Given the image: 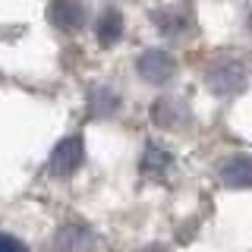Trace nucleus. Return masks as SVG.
Segmentation results:
<instances>
[{
    "mask_svg": "<svg viewBox=\"0 0 252 252\" xmlns=\"http://www.w3.org/2000/svg\"><path fill=\"white\" fill-rule=\"evenodd\" d=\"M246 82H249L246 66L233 57H224V60L211 63L208 73H205V85H208L218 98H233V94H240L246 89Z\"/></svg>",
    "mask_w": 252,
    "mask_h": 252,
    "instance_id": "1",
    "label": "nucleus"
},
{
    "mask_svg": "<svg viewBox=\"0 0 252 252\" xmlns=\"http://www.w3.org/2000/svg\"><path fill=\"white\" fill-rule=\"evenodd\" d=\"M82 158H85L82 136H66V139H60L57 145H54L51 158H47V173L57 177V180H66V177H73V173L79 170Z\"/></svg>",
    "mask_w": 252,
    "mask_h": 252,
    "instance_id": "2",
    "label": "nucleus"
},
{
    "mask_svg": "<svg viewBox=\"0 0 252 252\" xmlns=\"http://www.w3.org/2000/svg\"><path fill=\"white\" fill-rule=\"evenodd\" d=\"M136 73L142 76V82L164 85V82H170V79H173V73H177V60H173L170 51L148 47V51H142V57L136 60Z\"/></svg>",
    "mask_w": 252,
    "mask_h": 252,
    "instance_id": "3",
    "label": "nucleus"
},
{
    "mask_svg": "<svg viewBox=\"0 0 252 252\" xmlns=\"http://www.w3.org/2000/svg\"><path fill=\"white\" fill-rule=\"evenodd\" d=\"M152 22L158 26L161 35L180 38V35H189V32H192L195 16H192V6H189V3H173V6H161V10H155Z\"/></svg>",
    "mask_w": 252,
    "mask_h": 252,
    "instance_id": "4",
    "label": "nucleus"
},
{
    "mask_svg": "<svg viewBox=\"0 0 252 252\" xmlns=\"http://www.w3.org/2000/svg\"><path fill=\"white\" fill-rule=\"evenodd\" d=\"M152 120L161 126V129H186L192 123V107L186 104L183 98H158L152 104Z\"/></svg>",
    "mask_w": 252,
    "mask_h": 252,
    "instance_id": "5",
    "label": "nucleus"
},
{
    "mask_svg": "<svg viewBox=\"0 0 252 252\" xmlns=\"http://www.w3.org/2000/svg\"><path fill=\"white\" fill-rule=\"evenodd\" d=\"M94 243L98 240H94V233L85 224H63L54 233V240L47 243V249L51 252H92Z\"/></svg>",
    "mask_w": 252,
    "mask_h": 252,
    "instance_id": "6",
    "label": "nucleus"
},
{
    "mask_svg": "<svg viewBox=\"0 0 252 252\" xmlns=\"http://www.w3.org/2000/svg\"><path fill=\"white\" fill-rule=\"evenodd\" d=\"M47 19H51V26H57L60 32H73L82 26L85 19V10L79 0H51V6H47Z\"/></svg>",
    "mask_w": 252,
    "mask_h": 252,
    "instance_id": "7",
    "label": "nucleus"
},
{
    "mask_svg": "<svg viewBox=\"0 0 252 252\" xmlns=\"http://www.w3.org/2000/svg\"><path fill=\"white\" fill-rule=\"evenodd\" d=\"M220 183L233 189L252 186V155H233L220 164Z\"/></svg>",
    "mask_w": 252,
    "mask_h": 252,
    "instance_id": "8",
    "label": "nucleus"
},
{
    "mask_svg": "<svg viewBox=\"0 0 252 252\" xmlns=\"http://www.w3.org/2000/svg\"><path fill=\"white\" fill-rule=\"evenodd\" d=\"M170 164H173V158H170L167 148L148 142L145 152H142L139 170H142V177H145V180H164V177H167V170H170Z\"/></svg>",
    "mask_w": 252,
    "mask_h": 252,
    "instance_id": "9",
    "label": "nucleus"
},
{
    "mask_svg": "<svg viewBox=\"0 0 252 252\" xmlns=\"http://www.w3.org/2000/svg\"><path fill=\"white\" fill-rule=\"evenodd\" d=\"M120 35H123V16H120V10H104L101 19H98V41L104 47H110V44L120 41Z\"/></svg>",
    "mask_w": 252,
    "mask_h": 252,
    "instance_id": "10",
    "label": "nucleus"
},
{
    "mask_svg": "<svg viewBox=\"0 0 252 252\" xmlns=\"http://www.w3.org/2000/svg\"><path fill=\"white\" fill-rule=\"evenodd\" d=\"M117 107H120V98H117V92H110V89H94V92L89 94V110H92V117H110Z\"/></svg>",
    "mask_w": 252,
    "mask_h": 252,
    "instance_id": "11",
    "label": "nucleus"
},
{
    "mask_svg": "<svg viewBox=\"0 0 252 252\" xmlns=\"http://www.w3.org/2000/svg\"><path fill=\"white\" fill-rule=\"evenodd\" d=\"M0 252H29L26 246H22L16 236H10V233H0Z\"/></svg>",
    "mask_w": 252,
    "mask_h": 252,
    "instance_id": "12",
    "label": "nucleus"
},
{
    "mask_svg": "<svg viewBox=\"0 0 252 252\" xmlns=\"http://www.w3.org/2000/svg\"><path fill=\"white\" fill-rule=\"evenodd\" d=\"M139 252H170L167 246H145V249H139Z\"/></svg>",
    "mask_w": 252,
    "mask_h": 252,
    "instance_id": "13",
    "label": "nucleus"
},
{
    "mask_svg": "<svg viewBox=\"0 0 252 252\" xmlns=\"http://www.w3.org/2000/svg\"><path fill=\"white\" fill-rule=\"evenodd\" d=\"M246 29H249V32H252V13H249V19H246Z\"/></svg>",
    "mask_w": 252,
    "mask_h": 252,
    "instance_id": "14",
    "label": "nucleus"
}]
</instances>
